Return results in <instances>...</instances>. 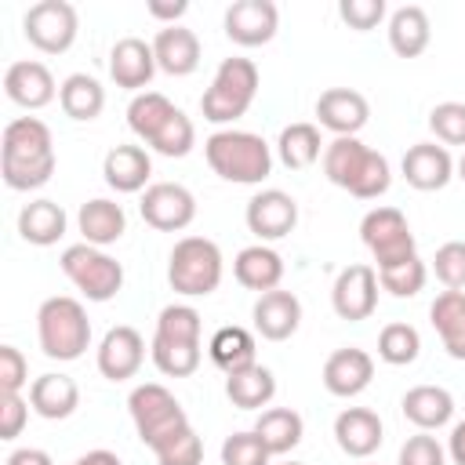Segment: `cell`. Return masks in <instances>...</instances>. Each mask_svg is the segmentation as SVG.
I'll list each match as a JSON object with an SVG mask.
<instances>
[{
	"label": "cell",
	"mask_w": 465,
	"mask_h": 465,
	"mask_svg": "<svg viewBox=\"0 0 465 465\" xmlns=\"http://www.w3.org/2000/svg\"><path fill=\"white\" fill-rule=\"evenodd\" d=\"M58 167L51 127L40 116H18L4 127L0 138V174L15 193H33L51 182Z\"/></svg>",
	"instance_id": "1"
},
{
	"label": "cell",
	"mask_w": 465,
	"mask_h": 465,
	"mask_svg": "<svg viewBox=\"0 0 465 465\" xmlns=\"http://www.w3.org/2000/svg\"><path fill=\"white\" fill-rule=\"evenodd\" d=\"M323 174H327L331 185L345 189L356 200H378L392 185L389 160L378 149L363 145L360 138H334V142H327V149H323Z\"/></svg>",
	"instance_id": "2"
},
{
	"label": "cell",
	"mask_w": 465,
	"mask_h": 465,
	"mask_svg": "<svg viewBox=\"0 0 465 465\" xmlns=\"http://www.w3.org/2000/svg\"><path fill=\"white\" fill-rule=\"evenodd\" d=\"M207 167L232 185H262L272 174V145L240 127H222L203 142Z\"/></svg>",
	"instance_id": "3"
},
{
	"label": "cell",
	"mask_w": 465,
	"mask_h": 465,
	"mask_svg": "<svg viewBox=\"0 0 465 465\" xmlns=\"http://www.w3.org/2000/svg\"><path fill=\"white\" fill-rule=\"evenodd\" d=\"M36 341H40L47 360H58V363L80 360L91 345L87 309L69 294L44 298L40 309H36Z\"/></svg>",
	"instance_id": "4"
},
{
	"label": "cell",
	"mask_w": 465,
	"mask_h": 465,
	"mask_svg": "<svg viewBox=\"0 0 465 465\" xmlns=\"http://www.w3.org/2000/svg\"><path fill=\"white\" fill-rule=\"evenodd\" d=\"M258 84H262V76H258V65L251 58H240V54L222 58L218 69H214V76H211V87L200 98L203 120L207 124H218V127L240 120L254 105Z\"/></svg>",
	"instance_id": "5"
},
{
	"label": "cell",
	"mask_w": 465,
	"mask_h": 465,
	"mask_svg": "<svg viewBox=\"0 0 465 465\" xmlns=\"http://www.w3.org/2000/svg\"><path fill=\"white\" fill-rule=\"evenodd\" d=\"M225 272L222 247L207 236H182L167 254V283L182 298H207Z\"/></svg>",
	"instance_id": "6"
},
{
	"label": "cell",
	"mask_w": 465,
	"mask_h": 465,
	"mask_svg": "<svg viewBox=\"0 0 465 465\" xmlns=\"http://www.w3.org/2000/svg\"><path fill=\"white\" fill-rule=\"evenodd\" d=\"M127 411H131V421H134V432L138 440L153 450L160 447L163 440H171L174 432L189 429V414L185 407L178 403V396L171 389H163L160 381H142L131 389L127 396Z\"/></svg>",
	"instance_id": "7"
},
{
	"label": "cell",
	"mask_w": 465,
	"mask_h": 465,
	"mask_svg": "<svg viewBox=\"0 0 465 465\" xmlns=\"http://www.w3.org/2000/svg\"><path fill=\"white\" fill-rule=\"evenodd\" d=\"M58 265H62L65 280H69L87 302H109V298H116L120 287H124V265H120L113 254H105L102 247H91V243H84V240L73 243V247H65L62 258H58Z\"/></svg>",
	"instance_id": "8"
},
{
	"label": "cell",
	"mask_w": 465,
	"mask_h": 465,
	"mask_svg": "<svg viewBox=\"0 0 465 465\" xmlns=\"http://www.w3.org/2000/svg\"><path fill=\"white\" fill-rule=\"evenodd\" d=\"M360 240L374 258V269H385L392 262H403L411 254H418L411 222L400 207H371L360 222Z\"/></svg>",
	"instance_id": "9"
},
{
	"label": "cell",
	"mask_w": 465,
	"mask_h": 465,
	"mask_svg": "<svg viewBox=\"0 0 465 465\" xmlns=\"http://www.w3.org/2000/svg\"><path fill=\"white\" fill-rule=\"evenodd\" d=\"M22 33L40 54H65L76 44L80 15L69 0H36L22 15Z\"/></svg>",
	"instance_id": "10"
},
{
	"label": "cell",
	"mask_w": 465,
	"mask_h": 465,
	"mask_svg": "<svg viewBox=\"0 0 465 465\" xmlns=\"http://www.w3.org/2000/svg\"><path fill=\"white\" fill-rule=\"evenodd\" d=\"M142 222L156 232H182L196 218V196L182 182H153L138 200Z\"/></svg>",
	"instance_id": "11"
},
{
	"label": "cell",
	"mask_w": 465,
	"mask_h": 465,
	"mask_svg": "<svg viewBox=\"0 0 465 465\" xmlns=\"http://www.w3.org/2000/svg\"><path fill=\"white\" fill-rule=\"evenodd\" d=\"M378 269L367 265V262H352L345 265L338 276H334V287H331V309L349 320V323H360V320H371L374 309H378Z\"/></svg>",
	"instance_id": "12"
},
{
	"label": "cell",
	"mask_w": 465,
	"mask_h": 465,
	"mask_svg": "<svg viewBox=\"0 0 465 465\" xmlns=\"http://www.w3.org/2000/svg\"><path fill=\"white\" fill-rule=\"evenodd\" d=\"M243 222L247 229L258 236V243H272V240H283L294 232L298 225V200L283 189H262L247 200V211H243Z\"/></svg>",
	"instance_id": "13"
},
{
	"label": "cell",
	"mask_w": 465,
	"mask_h": 465,
	"mask_svg": "<svg viewBox=\"0 0 465 465\" xmlns=\"http://www.w3.org/2000/svg\"><path fill=\"white\" fill-rule=\"evenodd\" d=\"M222 25L236 47H262L280 29V7L272 0H232Z\"/></svg>",
	"instance_id": "14"
},
{
	"label": "cell",
	"mask_w": 465,
	"mask_h": 465,
	"mask_svg": "<svg viewBox=\"0 0 465 465\" xmlns=\"http://www.w3.org/2000/svg\"><path fill=\"white\" fill-rule=\"evenodd\" d=\"M94 363H98V374L109 378V381H127L142 371L145 363V338L127 327V323H116L105 331V338L98 341V352H94Z\"/></svg>",
	"instance_id": "15"
},
{
	"label": "cell",
	"mask_w": 465,
	"mask_h": 465,
	"mask_svg": "<svg viewBox=\"0 0 465 465\" xmlns=\"http://www.w3.org/2000/svg\"><path fill=\"white\" fill-rule=\"evenodd\" d=\"M316 120L334 138H356L371 120V105L352 87H327L316 98Z\"/></svg>",
	"instance_id": "16"
},
{
	"label": "cell",
	"mask_w": 465,
	"mask_h": 465,
	"mask_svg": "<svg viewBox=\"0 0 465 465\" xmlns=\"http://www.w3.org/2000/svg\"><path fill=\"white\" fill-rule=\"evenodd\" d=\"M374 378V360L367 349H356V345H345V349H334L327 360H323V389L338 400H352L360 396Z\"/></svg>",
	"instance_id": "17"
},
{
	"label": "cell",
	"mask_w": 465,
	"mask_h": 465,
	"mask_svg": "<svg viewBox=\"0 0 465 465\" xmlns=\"http://www.w3.org/2000/svg\"><path fill=\"white\" fill-rule=\"evenodd\" d=\"M454 167H458V163H454L450 149L440 145V142H418V145H411V149L403 153V160H400V171H403L407 185L418 189V193H436V189H443V185L454 178Z\"/></svg>",
	"instance_id": "18"
},
{
	"label": "cell",
	"mask_w": 465,
	"mask_h": 465,
	"mask_svg": "<svg viewBox=\"0 0 465 465\" xmlns=\"http://www.w3.org/2000/svg\"><path fill=\"white\" fill-rule=\"evenodd\" d=\"M109 76L116 87L142 94L153 76H156V54L153 44H145L142 36H120L109 51Z\"/></svg>",
	"instance_id": "19"
},
{
	"label": "cell",
	"mask_w": 465,
	"mask_h": 465,
	"mask_svg": "<svg viewBox=\"0 0 465 465\" xmlns=\"http://www.w3.org/2000/svg\"><path fill=\"white\" fill-rule=\"evenodd\" d=\"M4 94L22 105V109H44L58 98V84L51 76V69L44 62H33V58H22V62H11L7 73H4Z\"/></svg>",
	"instance_id": "20"
},
{
	"label": "cell",
	"mask_w": 465,
	"mask_h": 465,
	"mask_svg": "<svg viewBox=\"0 0 465 465\" xmlns=\"http://www.w3.org/2000/svg\"><path fill=\"white\" fill-rule=\"evenodd\" d=\"M251 320L265 341H287L302 327V302L294 291H283V287L265 291V294H258Z\"/></svg>",
	"instance_id": "21"
},
{
	"label": "cell",
	"mask_w": 465,
	"mask_h": 465,
	"mask_svg": "<svg viewBox=\"0 0 465 465\" xmlns=\"http://www.w3.org/2000/svg\"><path fill=\"white\" fill-rule=\"evenodd\" d=\"M385 440V425L371 407H345L334 418V443L349 458H371Z\"/></svg>",
	"instance_id": "22"
},
{
	"label": "cell",
	"mask_w": 465,
	"mask_h": 465,
	"mask_svg": "<svg viewBox=\"0 0 465 465\" xmlns=\"http://www.w3.org/2000/svg\"><path fill=\"white\" fill-rule=\"evenodd\" d=\"M102 178L113 193H145L153 178V156L142 145H113L102 160Z\"/></svg>",
	"instance_id": "23"
},
{
	"label": "cell",
	"mask_w": 465,
	"mask_h": 465,
	"mask_svg": "<svg viewBox=\"0 0 465 465\" xmlns=\"http://www.w3.org/2000/svg\"><path fill=\"white\" fill-rule=\"evenodd\" d=\"M153 54L156 69L167 76H189L200 65V36L185 25H160L153 36Z\"/></svg>",
	"instance_id": "24"
},
{
	"label": "cell",
	"mask_w": 465,
	"mask_h": 465,
	"mask_svg": "<svg viewBox=\"0 0 465 465\" xmlns=\"http://www.w3.org/2000/svg\"><path fill=\"white\" fill-rule=\"evenodd\" d=\"M232 276H236V283L247 287V291H258V294L276 291L280 280H283V258H280V251L269 247V243H251V247H243V251L232 258Z\"/></svg>",
	"instance_id": "25"
},
{
	"label": "cell",
	"mask_w": 465,
	"mask_h": 465,
	"mask_svg": "<svg viewBox=\"0 0 465 465\" xmlns=\"http://www.w3.org/2000/svg\"><path fill=\"white\" fill-rule=\"evenodd\" d=\"M29 407L47 421H65L80 407V385L69 374H40L29 381Z\"/></svg>",
	"instance_id": "26"
},
{
	"label": "cell",
	"mask_w": 465,
	"mask_h": 465,
	"mask_svg": "<svg viewBox=\"0 0 465 465\" xmlns=\"http://www.w3.org/2000/svg\"><path fill=\"white\" fill-rule=\"evenodd\" d=\"M400 411L418 432H432L454 418V396L443 385H414L403 392Z\"/></svg>",
	"instance_id": "27"
},
{
	"label": "cell",
	"mask_w": 465,
	"mask_h": 465,
	"mask_svg": "<svg viewBox=\"0 0 465 465\" xmlns=\"http://www.w3.org/2000/svg\"><path fill=\"white\" fill-rule=\"evenodd\" d=\"M76 225H80L84 243L105 251L109 243H116V240L127 232V214H124V207H120L116 200H109V196H94V200L80 203Z\"/></svg>",
	"instance_id": "28"
},
{
	"label": "cell",
	"mask_w": 465,
	"mask_h": 465,
	"mask_svg": "<svg viewBox=\"0 0 465 465\" xmlns=\"http://www.w3.org/2000/svg\"><path fill=\"white\" fill-rule=\"evenodd\" d=\"M207 352H211V363L229 378V374H240L247 367L258 363V345H254V334L247 327H218L207 341Z\"/></svg>",
	"instance_id": "29"
},
{
	"label": "cell",
	"mask_w": 465,
	"mask_h": 465,
	"mask_svg": "<svg viewBox=\"0 0 465 465\" xmlns=\"http://www.w3.org/2000/svg\"><path fill=\"white\" fill-rule=\"evenodd\" d=\"M65 225H69V218H65L62 203H54V200H47V196L29 200V203L18 211V236H22L25 243H33V247H51V243H58V240L65 236Z\"/></svg>",
	"instance_id": "30"
},
{
	"label": "cell",
	"mask_w": 465,
	"mask_h": 465,
	"mask_svg": "<svg viewBox=\"0 0 465 465\" xmlns=\"http://www.w3.org/2000/svg\"><path fill=\"white\" fill-rule=\"evenodd\" d=\"M429 44H432V22H429L425 7L403 4L389 15V47L400 58H418Z\"/></svg>",
	"instance_id": "31"
},
{
	"label": "cell",
	"mask_w": 465,
	"mask_h": 465,
	"mask_svg": "<svg viewBox=\"0 0 465 465\" xmlns=\"http://www.w3.org/2000/svg\"><path fill=\"white\" fill-rule=\"evenodd\" d=\"M323 138H320V124H309V120H298V124H287L276 138V156L287 171H309L316 160H323Z\"/></svg>",
	"instance_id": "32"
},
{
	"label": "cell",
	"mask_w": 465,
	"mask_h": 465,
	"mask_svg": "<svg viewBox=\"0 0 465 465\" xmlns=\"http://www.w3.org/2000/svg\"><path fill=\"white\" fill-rule=\"evenodd\" d=\"M58 105L69 120H80V124H91L102 116L105 109V87L91 76V73H69L62 84H58Z\"/></svg>",
	"instance_id": "33"
},
{
	"label": "cell",
	"mask_w": 465,
	"mask_h": 465,
	"mask_svg": "<svg viewBox=\"0 0 465 465\" xmlns=\"http://www.w3.org/2000/svg\"><path fill=\"white\" fill-rule=\"evenodd\" d=\"M429 320L450 360H465V291H443L429 305Z\"/></svg>",
	"instance_id": "34"
},
{
	"label": "cell",
	"mask_w": 465,
	"mask_h": 465,
	"mask_svg": "<svg viewBox=\"0 0 465 465\" xmlns=\"http://www.w3.org/2000/svg\"><path fill=\"white\" fill-rule=\"evenodd\" d=\"M254 432L262 436V443L269 447V454L280 458V454H291L302 443L305 421H302V414L294 407H269V411L258 414Z\"/></svg>",
	"instance_id": "35"
},
{
	"label": "cell",
	"mask_w": 465,
	"mask_h": 465,
	"mask_svg": "<svg viewBox=\"0 0 465 465\" xmlns=\"http://www.w3.org/2000/svg\"><path fill=\"white\" fill-rule=\"evenodd\" d=\"M174 113H178V105H174L167 94H160V91H142V94H134L131 105H127V127H131V134H134L138 142L149 145V142L163 131V124H167Z\"/></svg>",
	"instance_id": "36"
},
{
	"label": "cell",
	"mask_w": 465,
	"mask_h": 465,
	"mask_svg": "<svg viewBox=\"0 0 465 465\" xmlns=\"http://www.w3.org/2000/svg\"><path fill=\"white\" fill-rule=\"evenodd\" d=\"M225 396H229V403L240 407V411H262V407H269L272 396H276V378H272L269 367L254 363V367H247V371L225 378Z\"/></svg>",
	"instance_id": "37"
},
{
	"label": "cell",
	"mask_w": 465,
	"mask_h": 465,
	"mask_svg": "<svg viewBox=\"0 0 465 465\" xmlns=\"http://www.w3.org/2000/svg\"><path fill=\"white\" fill-rule=\"evenodd\" d=\"M149 356H153V363H156L160 374H167V378H189V374H196L203 349L200 345H189V341L153 338L149 341Z\"/></svg>",
	"instance_id": "38"
},
{
	"label": "cell",
	"mask_w": 465,
	"mask_h": 465,
	"mask_svg": "<svg viewBox=\"0 0 465 465\" xmlns=\"http://www.w3.org/2000/svg\"><path fill=\"white\" fill-rule=\"evenodd\" d=\"M200 334H203V320H200V312H196L193 305H185V302H174V305L160 309L153 338H163V341H189V345H200Z\"/></svg>",
	"instance_id": "39"
},
{
	"label": "cell",
	"mask_w": 465,
	"mask_h": 465,
	"mask_svg": "<svg viewBox=\"0 0 465 465\" xmlns=\"http://www.w3.org/2000/svg\"><path fill=\"white\" fill-rule=\"evenodd\" d=\"M421 352V334L411 323H385L378 334V356L389 367H407Z\"/></svg>",
	"instance_id": "40"
},
{
	"label": "cell",
	"mask_w": 465,
	"mask_h": 465,
	"mask_svg": "<svg viewBox=\"0 0 465 465\" xmlns=\"http://www.w3.org/2000/svg\"><path fill=\"white\" fill-rule=\"evenodd\" d=\"M425 280H429V269H425V262H421L418 254L378 269V283H381V291H389L392 298H414V294L425 287Z\"/></svg>",
	"instance_id": "41"
},
{
	"label": "cell",
	"mask_w": 465,
	"mask_h": 465,
	"mask_svg": "<svg viewBox=\"0 0 465 465\" xmlns=\"http://www.w3.org/2000/svg\"><path fill=\"white\" fill-rule=\"evenodd\" d=\"M193 145H196V127H193V120H189L182 109H178V113L163 124V131L149 142V149H153V153L171 156V160L189 156V153H193Z\"/></svg>",
	"instance_id": "42"
},
{
	"label": "cell",
	"mask_w": 465,
	"mask_h": 465,
	"mask_svg": "<svg viewBox=\"0 0 465 465\" xmlns=\"http://www.w3.org/2000/svg\"><path fill=\"white\" fill-rule=\"evenodd\" d=\"M269 461L272 454L254 429H243L222 440V465H269Z\"/></svg>",
	"instance_id": "43"
},
{
	"label": "cell",
	"mask_w": 465,
	"mask_h": 465,
	"mask_svg": "<svg viewBox=\"0 0 465 465\" xmlns=\"http://www.w3.org/2000/svg\"><path fill=\"white\" fill-rule=\"evenodd\" d=\"M160 465H200L203 461V440L196 436V429H182L171 440H163L160 447H153Z\"/></svg>",
	"instance_id": "44"
},
{
	"label": "cell",
	"mask_w": 465,
	"mask_h": 465,
	"mask_svg": "<svg viewBox=\"0 0 465 465\" xmlns=\"http://www.w3.org/2000/svg\"><path fill=\"white\" fill-rule=\"evenodd\" d=\"M429 131L440 145H465V102H440L429 113Z\"/></svg>",
	"instance_id": "45"
},
{
	"label": "cell",
	"mask_w": 465,
	"mask_h": 465,
	"mask_svg": "<svg viewBox=\"0 0 465 465\" xmlns=\"http://www.w3.org/2000/svg\"><path fill=\"white\" fill-rule=\"evenodd\" d=\"M432 272L447 291H465V240H447L436 247Z\"/></svg>",
	"instance_id": "46"
},
{
	"label": "cell",
	"mask_w": 465,
	"mask_h": 465,
	"mask_svg": "<svg viewBox=\"0 0 465 465\" xmlns=\"http://www.w3.org/2000/svg\"><path fill=\"white\" fill-rule=\"evenodd\" d=\"M396 465H447V447L429 432H414L400 447Z\"/></svg>",
	"instance_id": "47"
},
{
	"label": "cell",
	"mask_w": 465,
	"mask_h": 465,
	"mask_svg": "<svg viewBox=\"0 0 465 465\" xmlns=\"http://www.w3.org/2000/svg\"><path fill=\"white\" fill-rule=\"evenodd\" d=\"M338 18L349 29L367 33V29H374L385 18V0H341L338 4Z\"/></svg>",
	"instance_id": "48"
},
{
	"label": "cell",
	"mask_w": 465,
	"mask_h": 465,
	"mask_svg": "<svg viewBox=\"0 0 465 465\" xmlns=\"http://www.w3.org/2000/svg\"><path fill=\"white\" fill-rule=\"evenodd\" d=\"M29 400H22V392H0V440H18L25 421H29Z\"/></svg>",
	"instance_id": "49"
},
{
	"label": "cell",
	"mask_w": 465,
	"mask_h": 465,
	"mask_svg": "<svg viewBox=\"0 0 465 465\" xmlns=\"http://www.w3.org/2000/svg\"><path fill=\"white\" fill-rule=\"evenodd\" d=\"M29 385V360L15 345H0V392H22Z\"/></svg>",
	"instance_id": "50"
},
{
	"label": "cell",
	"mask_w": 465,
	"mask_h": 465,
	"mask_svg": "<svg viewBox=\"0 0 465 465\" xmlns=\"http://www.w3.org/2000/svg\"><path fill=\"white\" fill-rule=\"evenodd\" d=\"M145 11H149V18H156V22H163V25H182L178 18L189 11V4H185V0H149Z\"/></svg>",
	"instance_id": "51"
},
{
	"label": "cell",
	"mask_w": 465,
	"mask_h": 465,
	"mask_svg": "<svg viewBox=\"0 0 465 465\" xmlns=\"http://www.w3.org/2000/svg\"><path fill=\"white\" fill-rule=\"evenodd\" d=\"M4 465H54V458L44 447H18V450L7 454Z\"/></svg>",
	"instance_id": "52"
},
{
	"label": "cell",
	"mask_w": 465,
	"mask_h": 465,
	"mask_svg": "<svg viewBox=\"0 0 465 465\" xmlns=\"http://www.w3.org/2000/svg\"><path fill=\"white\" fill-rule=\"evenodd\" d=\"M447 458L454 465H465V421H458L450 429V436H447Z\"/></svg>",
	"instance_id": "53"
},
{
	"label": "cell",
	"mask_w": 465,
	"mask_h": 465,
	"mask_svg": "<svg viewBox=\"0 0 465 465\" xmlns=\"http://www.w3.org/2000/svg\"><path fill=\"white\" fill-rule=\"evenodd\" d=\"M69 465H124L113 450H105V447H94V450H87V454H80L76 461H69Z\"/></svg>",
	"instance_id": "54"
},
{
	"label": "cell",
	"mask_w": 465,
	"mask_h": 465,
	"mask_svg": "<svg viewBox=\"0 0 465 465\" xmlns=\"http://www.w3.org/2000/svg\"><path fill=\"white\" fill-rule=\"evenodd\" d=\"M454 171H458V178L465 182V153H461V160H458V167H454Z\"/></svg>",
	"instance_id": "55"
},
{
	"label": "cell",
	"mask_w": 465,
	"mask_h": 465,
	"mask_svg": "<svg viewBox=\"0 0 465 465\" xmlns=\"http://www.w3.org/2000/svg\"><path fill=\"white\" fill-rule=\"evenodd\" d=\"M280 465H302V461H280Z\"/></svg>",
	"instance_id": "56"
}]
</instances>
